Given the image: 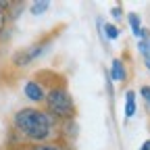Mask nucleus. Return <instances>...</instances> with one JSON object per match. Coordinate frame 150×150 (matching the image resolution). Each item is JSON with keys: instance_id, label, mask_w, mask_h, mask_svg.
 <instances>
[{"instance_id": "1", "label": "nucleus", "mask_w": 150, "mask_h": 150, "mask_svg": "<svg viewBox=\"0 0 150 150\" xmlns=\"http://www.w3.org/2000/svg\"><path fill=\"white\" fill-rule=\"evenodd\" d=\"M11 129L17 131L25 144H46L59 138V121L38 106L19 108L11 119Z\"/></svg>"}, {"instance_id": "2", "label": "nucleus", "mask_w": 150, "mask_h": 150, "mask_svg": "<svg viewBox=\"0 0 150 150\" xmlns=\"http://www.w3.org/2000/svg\"><path fill=\"white\" fill-rule=\"evenodd\" d=\"M42 108L48 112V115H52L59 123L67 121V119H75V115H77V106H75L73 96L69 94V88H67L65 79H56L48 88Z\"/></svg>"}, {"instance_id": "3", "label": "nucleus", "mask_w": 150, "mask_h": 150, "mask_svg": "<svg viewBox=\"0 0 150 150\" xmlns=\"http://www.w3.org/2000/svg\"><path fill=\"white\" fill-rule=\"evenodd\" d=\"M52 40H54V33L42 38V40H38L25 48H19L13 56H11V67L13 69H27L29 65H33L35 61H40L42 56L52 48Z\"/></svg>"}, {"instance_id": "4", "label": "nucleus", "mask_w": 150, "mask_h": 150, "mask_svg": "<svg viewBox=\"0 0 150 150\" xmlns=\"http://www.w3.org/2000/svg\"><path fill=\"white\" fill-rule=\"evenodd\" d=\"M54 81H56V79H52V81L46 79V71L35 73L33 77H29V79L23 83V96L31 102V106H38V108H40V106L44 104V98H46L48 88H50Z\"/></svg>"}, {"instance_id": "5", "label": "nucleus", "mask_w": 150, "mask_h": 150, "mask_svg": "<svg viewBox=\"0 0 150 150\" xmlns=\"http://www.w3.org/2000/svg\"><path fill=\"white\" fill-rule=\"evenodd\" d=\"M77 136H79V125L75 119H67V121L59 123V138H56V142L71 148L75 144V140H77Z\"/></svg>"}, {"instance_id": "6", "label": "nucleus", "mask_w": 150, "mask_h": 150, "mask_svg": "<svg viewBox=\"0 0 150 150\" xmlns=\"http://www.w3.org/2000/svg\"><path fill=\"white\" fill-rule=\"evenodd\" d=\"M108 77L112 83H125L129 79V71L123 59H112L110 61V69H108Z\"/></svg>"}, {"instance_id": "7", "label": "nucleus", "mask_w": 150, "mask_h": 150, "mask_svg": "<svg viewBox=\"0 0 150 150\" xmlns=\"http://www.w3.org/2000/svg\"><path fill=\"white\" fill-rule=\"evenodd\" d=\"M136 112H138L136 92H134V90H127V92H125V106H123V115H125V119H131V117H136Z\"/></svg>"}, {"instance_id": "8", "label": "nucleus", "mask_w": 150, "mask_h": 150, "mask_svg": "<svg viewBox=\"0 0 150 150\" xmlns=\"http://www.w3.org/2000/svg\"><path fill=\"white\" fill-rule=\"evenodd\" d=\"M25 150H71V148L54 140V142H46V144H27Z\"/></svg>"}, {"instance_id": "9", "label": "nucleus", "mask_w": 150, "mask_h": 150, "mask_svg": "<svg viewBox=\"0 0 150 150\" xmlns=\"http://www.w3.org/2000/svg\"><path fill=\"white\" fill-rule=\"evenodd\" d=\"M27 8V4L25 2H11V6H8V11H6V19H8V23H15L19 17L23 15V11Z\"/></svg>"}, {"instance_id": "10", "label": "nucleus", "mask_w": 150, "mask_h": 150, "mask_svg": "<svg viewBox=\"0 0 150 150\" xmlns=\"http://www.w3.org/2000/svg\"><path fill=\"white\" fill-rule=\"evenodd\" d=\"M125 19H127V25H129L131 33L138 38V33H140V29H142V17H140L138 13H127Z\"/></svg>"}, {"instance_id": "11", "label": "nucleus", "mask_w": 150, "mask_h": 150, "mask_svg": "<svg viewBox=\"0 0 150 150\" xmlns=\"http://www.w3.org/2000/svg\"><path fill=\"white\" fill-rule=\"evenodd\" d=\"M102 31H104L106 42H115V40H119V35H121V29L115 23H104L102 25Z\"/></svg>"}, {"instance_id": "12", "label": "nucleus", "mask_w": 150, "mask_h": 150, "mask_svg": "<svg viewBox=\"0 0 150 150\" xmlns=\"http://www.w3.org/2000/svg\"><path fill=\"white\" fill-rule=\"evenodd\" d=\"M48 8H50V2H48V0H35V2H31V4H29V13H31L33 17L44 15Z\"/></svg>"}, {"instance_id": "13", "label": "nucleus", "mask_w": 150, "mask_h": 150, "mask_svg": "<svg viewBox=\"0 0 150 150\" xmlns=\"http://www.w3.org/2000/svg\"><path fill=\"white\" fill-rule=\"evenodd\" d=\"M140 96H142V100H144V110H146V115L150 117V86H148V83L140 86Z\"/></svg>"}, {"instance_id": "14", "label": "nucleus", "mask_w": 150, "mask_h": 150, "mask_svg": "<svg viewBox=\"0 0 150 150\" xmlns=\"http://www.w3.org/2000/svg\"><path fill=\"white\" fill-rule=\"evenodd\" d=\"M110 17L115 19V21H123V6L121 4H115L110 8Z\"/></svg>"}, {"instance_id": "15", "label": "nucleus", "mask_w": 150, "mask_h": 150, "mask_svg": "<svg viewBox=\"0 0 150 150\" xmlns=\"http://www.w3.org/2000/svg\"><path fill=\"white\" fill-rule=\"evenodd\" d=\"M8 27V19H6V11L0 8V31Z\"/></svg>"}, {"instance_id": "16", "label": "nucleus", "mask_w": 150, "mask_h": 150, "mask_svg": "<svg viewBox=\"0 0 150 150\" xmlns=\"http://www.w3.org/2000/svg\"><path fill=\"white\" fill-rule=\"evenodd\" d=\"M138 150H150V140H144V142H142V146H140Z\"/></svg>"}, {"instance_id": "17", "label": "nucleus", "mask_w": 150, "mask_h": 150, "mask_svg": "<svg viewBox=\"0 0 150 150\" xmlns=\"http://www.w3.org/2000/svg\"><path fill=\"white\" fill-rule=\"evenodd\" d=\"M144 65H146V69L150 71V56H144Z\"/></svg>"}, {"instance_id": "18", "label": "nucleus", "mask_w": 150, "mask_h": 150, "mask_svg": "<svg viewBox=\"0 0 150 150\" xmlns=\"http://www.w3.org/2000/svg\"><path fill=\"white\" fill-rule=\"evenodd\" d=\"M6 150H25V146L23 148H6Z\"/></svg>"}, {"instance_id": "19", "label": "nucleus", "mask_w": 150, "mask_h": 150, "mask_svg": "<svg viewBox=\"0 0 150 150\" xmlns=\"http://www.w3.org/2000/svg\"><path fill=\"white\" fill-rule=\"evenodd\" d=\"M146 46H148V54H150V40H148V42H146Z\"/></svg>"}]
</instances>
